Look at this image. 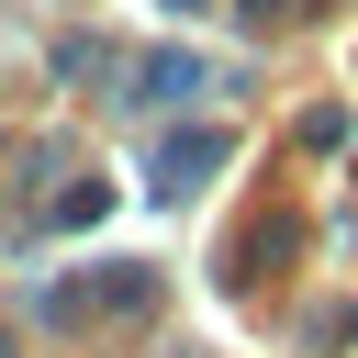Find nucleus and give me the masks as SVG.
<instances>
[{
    "label": "nucleus",
    "mask_w": 358,
    "mask_h": 358,
    "mask_svg": "<svg viewBox=\"0 0 358 358\" xmlns=\"http://www.w3.org/2000/svg\"><path fill=\"white\" fill-rule=\"evenodd\" d=\"M168 11H213V0H168Z\"/></svg>",
    "instance_id": "obj_4"
},
{
    "label": "nucleus",
    "mask_w": 358,
    "mask_h": 358,
    "mask_svg": "<svg viewBox=\"0 0 358 358\" xmlns=\"http://www.w3.org/2000/svg\"><path fill=\"white\" fill-rule=\"evenodd\" d=\"M246 11H257V22H280V11H291V0H246Z\"/></svg>",
    "instance_id": "obj_3"
},
{
    "label": "nucleus",
    "mask_w": 358,
    "mask_h": 358,
    "mask_svg": "<svg viewBox=\"0 0 358 358\" xmlns=\"http://www.w3.org/2000/svg\"><path fill=\"white\" fill-rule=\"evenodd\" d=\"M224 157H235V134H213V123H201V134H168V145H157V190H201Z\"/></svg>",
    "instance_id": "obj_1"
},
{
    "label": "nucleus",
    "mask_w": 358,
    "mask_h": 358,
    "mask_svg": "<svg viewBox=\"0 0 358 358\" xmlns=\"http://www.w3.org/2000/svg\"><path fill=\"white\" fill-rule=\"evenodd\" d=\"M134 78H145L134 101H201V90H213V67H201V56H145Z\"/></svg>",
    "instance_id": "obj_2"
}]
</instances>
